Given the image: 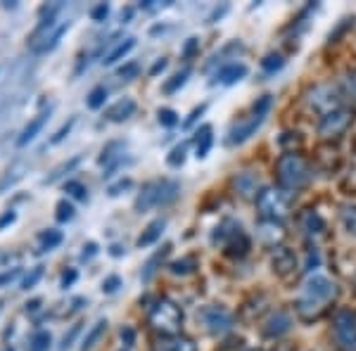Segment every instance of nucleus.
Masks as SVG:
<instances>
[{
  "label": "nucleus",
  "mask_w": 356,
  "mask_h": 351,
  "mask_svg": "<svg viewBox=\"0 0 356 351\" xmlns=\"http://www.w3.org/2000/svg\"><path fill=\"white\" fill-rule=\"evenodd\" d=\"M337 295H340V290H337V285L332 280H328L325 275H312L307 280V285H304L300 302H297V313L307 323L318 320L330 309V304L335 302Z\"/></svg>",
  "instance_id": "obj_1"
},
{
  "label": "nucleus",
  "mask_w": 356,
  "mask_h": 351,
  "mask_svg": "<svg viewBox=\"0 0 356 351\" xmlns=\"http://www.w3.org/2000/svg\"><path fill=\"white\" fill-rule=\"evenodd\" d=\"M275 174H278V183L285 190H302L312 181L309 162L300 152H285L275 164Z\"/></svg>",
  "instance_id": "obj_2"
},
{
  "label": "nucleus",
  "mask_w": 356,
  "mask_h": 351,
  "mask_svg": "<svg viewBox=\"0 0 356 351\" xmlns=\"http://www.w3.org/2000/svg\"><path fill=\"white\" fill-rule=\"evenodd\" d=\"M178 183L176 181H152L140 190V195L136 197V211H150L154 206H162L174 202L178 197Z\"/></svg>",
  "instance_id": "obj_3"
},
{
  "label": "nucleus",
  "mask_w": 356,
  "mask_h": 351,
  "mask_svg": "<svg viewBox=\"0 0 356 351\" xmlns=\"http://www.w3.org/2000/svg\"><path fill=\"white\" fill-rule=\"evenodd\" d=\"M271 105H273L271 95H261L259 100L254 102V114L228 131V145H240V142L250 140V138L254 136L257 131H259V126L264 124V119H266V114H268V109H271Z\"/></svg>",
  "instance_id": "obj_4"
},
{
  "label": "nucleus",
  "mask_w": 356,
  "mask_h": 351,
  "mask_svg": "<svg viewBox=\"0 0 356 351\" xmlns=\"http://www.w3.org/2000/svg\"><path fill=\"white\" fill-rule=\"evenodd\" d=\"M150 323L162 335H176L183 325V311L171 299H159L150 311Z\"/></svg>",
  "instance_id": "obj_5"
},
{
  "label": "nucleus",
  "mask_w": 356,
  "mask_h": 351,
  "mask_svg": "<svg viewBox=\"0 0 356 351\" xmlns=\"http://www.w3.org/2000/svg\"><path fill=\"white\" fill-rule=\"evenodd\" d=\"M257 206H259V214L264 221H283L290 214V199L285 197V193L275 188H264L261 195L257 197Z\"/></svg>",
  "instance_id": "obj_6"
},
{
  "label": "nucleus",
  "mask_w": 356,
  "mask_h": 351,
  "mask_svg": "<svg viewBox=\"0 0 356 351\" xmlns=\"http://www.w3.org/2000/svg\"><path fill=\"white\" fill-rule=\"evenodd\" d=\"M332 330H335L337 344L344 351H356V313L349 309H342L332 318Z\"/></svg>",
  "instance_id": "obj_7"
},
{
  "label": "nucleus",
  "mask_w": 356,
  "mask_h": 351,
  "mask_svg": "<svg viewBox=\"0 0 356 351\" xmlns=\"http://www.w3.org/2000/svg\"><path fill=\"white\" fill-rule=\"evenodd\" d=\"M309 105L316 112H321L325 117V114L330 112H337L342 105V95L337 88H332V85H318V88L312 90V95H309Z\"/></svg>",
  "instance_id": "obj_8"
},
{
  "label": "nucleus",
  "mask_w": 356,
  "mask_h": 351,
  "mask_svg": "<svg viewBox=\"0 0 356 351\" xmlns=\"http://www.w3.org/2000/svg\"><path fill=\"white\" fill-rule=\"evenodd\" d=\"M202 318H204L207 330H209L211 335H216V337L228 335V332L233 330V325H235L233 313H231V311H226L223 307H209V309H204Z\"/></svg>",
  "instance_id": "obj_9"
},
{
  "label": "nucleus",
  "mask_w": 356,
  "mask_h": 351,
  "mask_svg": "<svg viewBox=\"0 0 356 351\" xmlns=\"http://www.w3.org/2000/svg\"><path fill=\"white\" fill-rule=\"evenodd\" d=\"M352 119H354V114L344 112V109H337V112L325 114V117L321 119V124H318V133L323 138H328V140H330V138L342 136L344 131L352 126Z\"/></svg>",
  "instance_id": "obj_10"
},
{
  "label": "nucleus",
  "mask_w": 356,
  "mask_h": 351,
  "mask_svg": "<svg viewBox=\"0 0 356 351\" xmlns=\"http://www.w3.org/2000/svg\"><path fill=\"white\" fill-rule=\"evenodd\" d=\"M271 263H273V270L278 275H290L292 270L297 268V256L295 252H290L288 247H275L273 256H271Z\"/></svg>",
  "instance_id": "obj_11"
},
{
  "label": "nucleus",
  "mask_w": 356,
  "mask_h": 351,
  "mask_svg": "<svg viewBox=\"0 0 356 351\" xmlns=\"http://www.w3.org/2000/svg\"><path fill=\"white\" fill-rule=\"evenodd\" d=\"M290 330H292V318H290V313H285V311H275L271 318L266 320V325H264V335L266 337L288 335Z\"/></svg>",
  "instance_id": "obj_12"
},
{
  "label": "nucleus",
  "mask_w": 356,
  "mask_h": 351,
  "mask_svg": "<svg viewBox=\"0 0 356 351\" xmlns=\"http://www.w3.org/2000/svg\"><path fill=\"white\" fill-rule=\"evenodd\" d=\"M235 190H238V195L243 199H257L261 195L259 178H257L254 174H250V171L238 174V178H235Z\"/></svg>",
  "instance_id": "obj_13"
},
{
  "label": "nucleus",
  "mask_w": 356,
  "mask_h": 351,
  "mask_svg": "<svg viewBox=\"0 0 356 351\" xmlns=\"http://www.w3.org/2000/svg\"><path fill=\"white\" fill-rule=\"evenodd\" d=\"M245 76H247V67L243 65V62H228V65H223L219 72H216L214 83L219 81L223 85H233Z\"/></svg>",
  "instance_id": "obj_14"
},
{
  "label": "nucleus",
  "mask_w": 356,
  "mask_h": 351,
  "mask_svg": "<svg viewBox=\"0 0 356 351\" xmlns=\"http://www.w3.org/2000/svg\"><path fill=\"white\" fill-rule=\"evenodd\" d=\"M48 119H50V109H45V112H41L36 119H31V122L26 124V129L22 131V136H19V140H17V145H19V147L29 145V142H31L33 138H36V136L43 131V126H45V122H48Z\"/></svg>",
  "instance_id": "obj_15"
},
{
  "label": "nucleus",
  "mask_w": 356,
  "mask_h": 351,
  "mask_svg": "<svg viewBox=\"0 0 356 351\" xmlns=\"http://www.w3.org/2000/svg\"><path fill=\"white\" fill-rule=\"evenodd\" d=\"M134 114H136V100L124 97V100L114 102V105L107 109L105 117L110 119V122H126V119H131Z\"/></svg>",
  "instance_id": "obj_16"
},
{
  "label": "nucleus",
  "mask_w": 356,
  "mask_h": 351,
  "mask_svg": "<svg viewBox=\"0 0 356 351\" xmlns=\"http://www.w3.org/2000/svg\"><path fill=\"white\" fill-rule=\"evenodd\" d=\"M164 228H166V221H164V218H157V221H152L150 226H147L145 230H143V235H140V238H138V243H136V245L140 247V250H143V247H150V245H154L159 238H162Z\"/></svg>",
  "instance_id": "obj_17"
},
{
  "label": "nucleus",
  "mask_w": 356,
  "mask_h": 351,
  "mask_svg": "<svg viewBox=\"0 0 356 351\" xmlns=\"http://www.w3.org/2000/svg\"><path fill=\"white\" fill-rule=\"evenodd\" d=\"M211 145H214V136H211V126H202L195 136V157L204 159L209 154Z\"/></svg>",
  "instance_id": "obj_18"
},
{
  "label": "nucleus",
  "mask_w": 356,
  "mask_h": 351,
  "mask_svg": "<svg viewBox=\"0 0 356 351\" xmlns=\"http://www.w3.org/2000/svg\"><path fill=\"white\" fill-rule=\"evenodd\" d=\"M247 252H250V240H247V235L240 230V233H235L231 240H228L226 245V254L228 256H245Z\"/></svg>",
  "instance_id": "obj_19"
},
{
  "label": "nucleus",
  "mask_w": 356,
  "mask_h": 351,
  "mask_svg": "<svg viewBox=\"0 0 356 351\" xmlns=\"http://www.w3.org/2000/svg\"><path fill=\"white\" fill-rule=\"evenodd\" d=\"M134 45H136V38H131V36H129V38H124V41H119V43L110 50V53L105 55V60H102V62H105V65H114V62H119L122 57L129 55L131 50H134Z\"/></svg>",
  "instance_id": "obj_20"
},
{
  "label": "nucleus",
  "mask_w": 356,
  "mask_h": 351,
  "mask_svg": "<svg viewBox=\"0 0 356 351\" xmlns=\"http://www.w3.org/2000/svg\"><path fill=\"white\" fill-rule=\"evenodd\" d=\"M154 351H195V342L188 337H171L159 342Z\"/></svg>",
  "instance_id": "obj_21"
},
{
  "label": "nucleus",
  "mask_w": 356,
  "mask_h": 351,
  "mask_svg": "<svg viewBox=\"0 0 356 351\" xmlns=\"http://www.w3.org/2000/svg\"><path fill=\"white\" fill-rule=\"evenodd\" d=\"M302 226L307 233H312V235H321L325 230V221L321 218L318 211H314V209H309L307 214L302 216Z\"/></svg>",
  "instance_id": "obj_22"
},
{
  "label": "nucleus",
  "mask_w": 356,
  "mask_h": 351,
  "mask_svg": "<svg viewBox=\"0 0 356 351\" xmlns=\"http://www.w3.org/2000/svg\"><path fill=\"white\" fill-rule=\"evenodd\" d=\"M107 332V320H97V323L93 325V330L86 335L83 339V344H81V351H93L95 349V344L100 342V337Z\"/></svg>",
  "instance_id": "obj_23"
},
{
  "label": "nucleus",
  "mask_w": 356,
  "mask_h": 351,
  "mask_svg": "<svg viewBox=\"0 0 356 351\" xmlns=\"http://www.w3.org/2000/svg\"><path fill=\"white\" fill-rule=\"evenodd\" d=\"M169 252H171V245H164L162 250H159L157 254H154V256L150 259V261L145 263V268H143V280H145V283L152 278V275H154V270H157V266L164 261V256L169 254Z\"/></svg>",
  "instance_id": "obj_24"
},
{
  "label": "nucleus",
  "mask_w": 356,
  "mask_h": 351,
  "mask_svg": "<svg viewBox=\"0 0 356 351\" xmlns=\"http://www.w3.org/2000/svg\"><path fill=\"white\" fill-rule=\"evenodd\" d=\"M38 240H41V250L50 252V250H55L57 245H62L65 235H62V230H43V233L38 235Z\"/></svg>",
  "instance_id": "obj_25"
},
{
  "label": "nucleus",
  "mask_w": 356,
  "mask_h": 351,
  "mask_svg": "<svg viewBox=\"0 0 356 351\" xmlns=\"http://www.w3.org/2000/svg\"><path fill=\"white\" fill-rule=\"evenodd\" d=\"M283 228L280 226H275V223L271 221H264V226H261V238L266 240L268 245H275V243H280L283 240Z\"/></svg>",
  "instance_id": "obj_26"
},
{
  "label": "nucleus",
  "mask_w": 356,
  "mask_h": 351,
  "mask_svg": "<svg viewBox=\"0 0 356 351\" xmlns=\"http://www.w3.org/2000/svg\"><path fill=\"white\" fill-rule=\"evenodd\" d=\"M342 226L349 235L356 238V204H344L342 206Z\"/></svg>",
  "instance_id": "obj_27"
},
{
  "label": "nucleus",
  "mask_w": 356,
  "mask_h": 351,
  "mask_svg": "<svg viewBox=\"0 0 356 351\" xmlns=\"http://www.w3.org/2000/svg\"><path fill=\"white\" fill-rule=\"evenodd\" d=\"M188 76H191V69H183V72L174 74V76H171V81L164 83V93H176L181 85H186Z\"/></svg>",
  "instance_id": "obj_28"
},
{
  "label": "nucleus",
  "mask_w": 356,
  "mask_h": 351,
  "mask_svg": "<svg viewBox=\"0 0 356 351\" xmlns=\"http://www.w3.org/2000/svg\"><path fill=\"white\" fill-rule=\"evenodd\" d=\"M195 268H197V259L195 256H188V259H181V261L171 263V273H176V275H188V273H193Z\"/></svg>",
  "instance_id": "obj_29"
},
{
  "label": "nucleus",
  "mask_w": 356,
  "mask_h": 351,
  "mask_svg": "<svg viewBox=\"0 0 356 351\" xmlns=\"http://www.w3.org/2000/svg\"><path fill=\"white\" fill-rule=\"evenodd\" d=\"M105 100H107V88L105 85H97V88H93L88 93V100L86 102H88L90 109H100L102 105H105Z\"/></svg>",
  "instance_id": "obj_30"
},
{
  "label": "nucleus",
  "mask_w": 356,
  "mask_h": 351,
  "mask_svg": "<svg viewBox=\"0 0 356 351\" xmlns=\"http://www.w3.org/2000/svg\"><path fill=\"white\" fill-rule=\"evenodd\" d=\"M342 97H347V100L352 102V107L356 109V72L349 74V76L344 79V83H342Z\"/></svg>",
  "instance_id": "obj_31"
},
{
  "label": "nucleus",
  "mask_w": 356,
  "mask_h": 351,
  "mask_svg": "<svg viewBox=\"0 0 356 351\" xmlns=\"http://www.w3.org/2000/svg\"><path fill=\"white\" fill-rule=\"evenodd\" d=\"M50 342H53V337H50V332H36L31 339V351H48L50 349Z\"/></svg>",
  "instance_id": "obj_32"
},
{
  "label": "nucleus",
  "mask_w": 356,
  "mask_h": 351,
  "mask_svg": "<svg viewBox=\"0 0 356 351\" xmlns=\"http://www.w3.org/2000/svg\"><path fill=\"white\" fill-rule=\"evenodd\" d=\"M157 119H159V124L166 126V129H174V126H176L178 122H181V119H178V114L174 112V109H169V107L159 109Z\"/></svg>",
  "instance_id": "obj_33"
},
{
  "label": "nucleus",
  "mask_w": 356,
  "mask_h": 351,
  "mask_svg": "<svg viewBox=\"0 0 356 351\" xmlns=\"http://www.w3.org/2000/svg\"><path fill=\"white\" fill-rule=\"evenodd\" d=\"M283 65H285V60L280 55H266V57H264V62H261V67H264V72H266V74L278 72V69H283Z\"/></svg>",
  "instance_id": "obj_34"
},
{
  "label": "nucleus",
  "mask_w": 356,
  "mask_h": 351,
  "mask_svg": "<svg viewBox=\"0 0 356 351\" xmlns=\"http://www.w3.org/2000/svg\"><path fill=\"white\" fill-rule=\"evenodd\" d=\"M55 218L60 223L72 221V218H74V206L69 204L67 199H60V202H57V214H55Z\"/></svg>",
  "instance_id": "obj_35"
},
{
  "label": "nucleus",
  "mask_w": 356,
  "mask_h": 351,
  "mask_svg": "<svg viewBox=\"0 0 356 351\" xmlns=\"http://www.w3.org/2000/svg\"><path fill=\"white\" fill-rule=\"evenodd\" d=\"M65 190L72 197H76V199H86L88 197V190H86L83 183H79V181H67L65 183Z\"/></svg>",
  "instance_id": "obj_36"
},
{
  "label": "nucleus",
  "mask_w": 356,
  "mask_h": 351,
  "mask_svg": "<svg viewBox=\"0 0 356 351\" xmlns=\"http://www.w3.org/2000/svg\"><path fill=\"white\" fill-rule=\"evenodd\" d=\"M41 278H43V266L31 268V273H26L24 280H22V290H31V287H36V283Z\"/></svg>",
  "instance_id": "obj_37"
},
{
  "label": "nucleus",
  "mask_w": 356,
  "mask_h": 351,
  "mask_svg": "<svg viewBox=\"0 0 356 351\" xmlns=\"http://www.w3.org/2000/svg\"><path fill=\"white\" fill-rule=\"evenodd\" d=\"M79 164H81V157H74V159H69V162H67V164H62V166H60V169H55V171H53V176H50V178H48V183H53V181H57V178H60V176H65V174H67V171L76 169V166H79Z\"/></svg>",
  "instance_id": "obj_38"
},
{
  "label": "nucleus",
  "mask_w": 356,
  "mask_h": 351,
  "mask_svg": "<svg viewBox=\"0 0 356 351\" xmlns=\"http://www.w3.org/2000/svg\"><path fill=\"white\" fill-rule=\"evenodd\" d=\"M186 152H188V145H178L171 149V154H169V166H181L183 162H186Z\"/></svg>",
  "instance_id": "obj_39"
},
{
  "label": "nucleus",
  "mask_w": 356,
  "mask_h": 351,
  "mask_svg": "<svg viewBox=\"0 0 356 351\" xmlns=\"http://www.w3.org/2000/svg\"><path fill=\"white\" fill-rule=\"evenodd\" d=\"M138 74H140V65H138V62H129L126 67L119 69V76H122L124 81H134Z\"/></svg>",
  "instance_id": "obj_40"
},
{
  "label": "nucleus",
  "mask_w": 356,
  "mask_h": 351,
  "mask_svg": "<svg viewBox=\"0 0 356 351\" xmlns=\"http://www.w3.org/2000/svg\"><path fill=\"white\" fill-rule=\"evenodd\" d=\"M119 287H122V278H119V275H110V278L102 280V292H107V295L117 292Z\"/></svg>",
  "instance_id": "obj_41"
},
{
  "label": "nucleus",
  "mask_w": 356,
  "mask_h": 351,
  "mask_svg": "<svg viewBox=\"0 0 356 351\" xmlns=\"http://www.w3.org/2000/svg\"><path fill=\"white\" fill-rule=\"evenodd\" d=\"M107 15H110V5H107V3H100V5H95V8L90 10V17H93V22H105Z\"/></svg>",
  "instance_id": "obj_42"
},
{
  "label": "nucleus",
  "mask_w": 356,
  "mask_h": 351,
  "mask_svg": "<svg viewBox=\"0 0 356 351\" xmlns=\"http://www.w3.org/2000/svg\"><path fill=\"white\" fill-rule=\"evenodd\" d=\"M74 122H76V119H69V122L65 124V126H62V129L60 131H57V133L53 136V138H50V142H53V145H57V142H62V140H65V138L69 136V131H72V126H74Z\"/></svg>",
  "instance_id": "obj_43"
},
{
  "label": "nucleus",
  "mask_w": 356,
  "mask_h": 351,
  "mask_svg": "<svg viewBox=\"0 0 356 351\" xmlns=\"http://www.w3.org/2000/svg\"><path fill=\"white\" fill-rule=\"evenodd\" d=\"M131 186H134V181H131V178H122L119 183L110 186V195H112V197H117V195H122L124 190H129Z\"/></svg>",
  "instance_id": "obj_44"
},
{
  "label": "nucleus",
  "mask_w": 356,
  "mask_h": 351,
  "mask_svg": "<svg viewBox=\"0 0 356 351\" xmlns=\"http://www.w3.org/2000/svg\"><path fill=\"white\" fill-rule=\"evenodd\" d=\"M81 332V323L72 325V330H69V335H65V339H62V351H67L69 347H72V342L76 339V335Z\"/></svg>",
  "instance_id": "obj_45"
},
{
  "label": "nucleus",
  "mask_w": 356,
  "mask_h": 351,
  "mask_svg": "<svg viewBox=\"0 0 356 351\" xmlns=\"http://www.w3.org/2000/svg\"><path fill=\"white\" fill-rule=\"evenodd\" d=\"M197 50H200L197 38H188L186 45H183V55H186V57H195V55H197Z\"/></svg>",
  "instance_id": "obj_46"
},
{
  "label": "nucleus",
  "mask_w": 356,
  "mask_h": 351,
  "mask_svg": "<svg viewBox=\"0 0 356 351\" xmlns=\"http://www.w3.org/2000/svg\"><path fill=\"white\" fill-rule=\"evenodd\" d=\"M15 221H17V214H15V211H13V209H10V211H5V214L0 216V230H5L8 226H13Z\"/></svg>",
  "instance_id": "obj_47"
},
{
  "label": "nucleus",
  "mask_w": 356,
  "mask_h": 351,
  "mask_svg": "<svg viewBox=\"0 0 356 351\" xmlns=\"http://www.w3.org/2000/svg\"><path fill=\"white\" fill-rule=\"evenodd\" d=\"M122 339H124L126 347H131V344L136 342V330H134V327H129V325L122 327Z\"/></svg>",
  "instance_id": "obj_48"
},
{
  "label": "nucleus",
  "mask_w": 356,
  "mask_h": 351,
  "mask_svg": "<svg viewBox=\"0 0 356 351\" xmlns=\"http://www.w3.org/2000/svg\"><path fill=\"white\" fill-rule=\"evenodd\" d=\"M19 275V268H10V270H5L3 275H0V287L3 285H8V283H13V280Z\"/></svg>",
  "instance_id": "obj_49"
},
{
  "label": "nucleus",
  "mask_w": 356,
  "mask_h": 351,
  "mask_svg": "<svg viewBox=\"0 0 356 351\" xmlns=\"http://www.w3.org/2000/svg\"><path fill=\"white\" fill-rule=\"evenodd\" d=\"M204 109H207V105H200L197 109H193V114L186 119V124H183V126H186V129H191V126H193L195 122H197V117H200V114H204Z\"/></svg>",
  "instance_id": "obj_50"
},
{
  "label": "nucleus",
  "mask_w": 356,
  "mask_h": 351,
  "mask_svg": "<svg viewBox=\"0 0 356 351\" xmlns=\"http://www.w3.org/2000/svg\"><path fill=\"white\" fill-rule=\"evenodd\" d=\"M76 270H74V268H69L67 270V273L65 275H62V287H65V290H67V287H72L74 285V280H76Z\"/></svg>",
  "instance_id": "obj_51"
},
{
  "label": "nucleus",
  "mask_w": 356,
  "mask_h": 351,
  "mask_svg": "<svg viewBox=\"0 0 356 351\" xmlns=\"http://www.w3.org/2000/svg\"><path fill=\"white\" fill-rule=\"evenodd\" d=\"M97 254V245L95 243H88L83 247V252H81V259L86 261V259H90V256H95Z\"/></svg>",
  "instance_id": "obj_52"
},
{
  "label": "nucleus",
  "mask_w": 356,
  "mask_h": 351,
  "mask_svg": "<svg viewBox=\"0 0 356 351\" xmlns=\"http://www.w3.org/2000/svg\"><path fill=\"white\" fill-rule=\"evenodd\" d=\"M166 65H169V62H166L164 57H162V60H157V62H154V67L150 69V76H157L159 72H164V69H166Z\"/></svg>",
  "instance_id": "obj_53"
},
{
  "label": "nucleus",
  "mask_w": 356,
  "mask_h": 351,
  "mask_svg": "<svg viewBox=\"0 0 356 351\" xmlns=\"http://www.w3.org/2000/svg\"><path fill=\"white\" fill-rule=\"evenodd\" d=\"M290 136H292V133H285L283 138H280V145H283V147H285V145H288V142L292 140V138H290ZM295 142H302V138H300V133H295Z\"/></svg>",
  "instance_id": "obj_54"
},
{
  "label": "nucleus",
  "mask_w": 356,
  "mask_h": 351,
  "mask_svg": "<svg viewBox=\"0 0 356 351\" xmlns=\"http://www.w3.org/2000/svg\"><path fill=\"white\" fill-rule=\"evenodd\" d=\"M314 266H318V254H316V252H309V268H314Z\"/></svg>",
  "instance_id": "obj_55"
},
{
  "label": "nucleus",
  "mask_w": 356,
  "mask_h": 351,
  "mask_svg": "<svg viewBox=\"0 0 356 351\" xmlns=\"http://www.w3.org/2000/svg\"><path fill=\"white\" fill-rule=\"evenodd\" d=\"M110 254H112V256H122V254H124L122 245H112V247H110Z\"/></svg>",
  "instance_id": "obj_56"
},
{
  "label": "nucleus",
  "mask_w": 356,
  "mask_h": 351,
  "mask_svg": "<svg viewBox=\"0 0 356 351\" xmlns=\"http://www.w3.org/2000/svg\"><path fill=\"white\" fill-rule=\"evenodd\" d=\"M38 307H41V299H33V302L26 304V311H36Z\"/></svg>",
  "instance_id": "obj_57"
},
{
  "label": "nucleus",
  "mask_w": 356,
  "mask_h": 351,
  "mask_svg": "<svg viewBox=\"0 0 356 351\" xmlns=\"http://www.w3.org/2000/svg\"><path fill=\"white\" fill-rule=\"evenodd\" d=\"M250 351H261V349H250Z\"/></svg>",
  "instance_id": "obj_58"
},
{
  "label": "nucleus",
  "mask_w": 356,
  "mask_h": 351,
  "mask_svg": "<svg viewBox=\"0 0 356 351\" xmlns=\"http://www.w3.org/2000/svg\"><path fill=\"white\" fill-rule=\"evenodd\" d=\"M5 351H13V349H5Z\"/></svg>",
  "instance_id": "obj_59"
},
{
  "label": "nucleus",
  "mask_w": 356,
  "mask_h": 351,
  "mask_svg": "<svg viewBox=\"0 0 356 351\" xmlns=\"http://www.w3.org/2000/svg\"><path fill=\"white\" fill-rule=\"evenodd\" d=\"M122 351H124V349H122Z\"/></svg>",
  "instance_id": "obj_60"
}]
</instances>
